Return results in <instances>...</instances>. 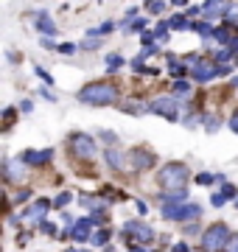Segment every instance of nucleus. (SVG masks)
Returning <instances> with one entry per match:
<instances>
[{
  "label": "nucleus",
  "instance_id": "16",
  "mask_svg": "<svg viewBox=\"0 0 238 252\" xmlns=\"http://www.w3.org/2000/svg\"><path fill=\"white\" fill-rule=\"evenodd\" d=\"M177 95H188V90H191V87H188V84H185V81H177Z\"/></svg>",
  "mask_w": 238,
  "mask_h": 252
},
{
  "label": "nucleus",
  "instance_id": "18",
  "mask_svg": "<svg viewBox=\"0 0 238 252\" xmlns=\"http://www.w3.org/2000/svg\"><path fill=\"white\" fill-rule=\"evenodd\" d=\"M67 202H70V193H62V196L56 199L54 205H56V207H64V205H67Z\"/></svg>",
  "mask_w": 238,
  "mask_h": 252
},
{
  "label": "nucleus",
  "instance_id": "17",
  "mask_svg": "<svg viewBox=\"0 0 238 252\" xmlns=\"http://www.w3.org/2000/svg\"><path fill=\"white\" fill-rule=\"evenodd\" d=\"M39 28H42V31H48V34H54V31H56V28L51 26V20H48V17L42 20V23H39Z\"/></svg>",
  "mask_w": 238,
  "mask_h": 252
},
{
  "label": "nucleus",
  "instance_id": "22",
  "mask_svg": "<svg viewBox=\"0 0 238 252\" xmlns=\"http://www.w3.org/2000/svg\"><path fill=\"white\" fill-rule=\"evenodd\" d=\"M221 193H224L227 199H233V196H236V188H233V185H224V190H221Z\"/></svg>",
  "mask_w": 238,
  "mask_h": 252
},
{
  "label": "nucleus",
  "instance_id": "2",
  "mask_svg": "<svg viewBox=\"0 0 238 252\" xmlns=\"http://www.w3.org/2000/svg\"><path fill=\"white\" fill-rule=\"evenodd\" d=\"M79 98L84 104H112L115 101V90H112L110 84H92V87H84L79 93Z\"/></svg>",
  "mask_w": 238,
  "mask_h": 252
},
{
  "label": "nucleus",
  "instance_id": "23",
  "mask_svg": "<svg viewBox=\"0 0 238 252\" xmlns=\"http://www.w3.org/2000/svg\"><path fill=\"white\" fill-rule=\"evenodd\" d=\"M42 233H48V235H54L56 230H54V224H51V221H42Z\"/></svg>",
  "mask_w": 238,
  "mask_h": 252
},
{
  "label": "nucleus",
  "instance_id": "19",
  "mask_svg": "<svg viewBox=\"0 0 238 252\" xmlns=\"http://www.w3.org/2000/svg\"><path fill=\"white\" fill-rule=\"evenodd\" d=\"M107 238H110V233H95L92 235V244H104Z\"/></svg>",
  "mask_w": 238,
  "mask_h": 252
},
{
  "label": "nucleus",
  "instance_id": "13",
  "mask_svg": "<svg viewBox=\"0 0 238 252\" xmlns=\"http://www.w3.org/2000/svg\"><path fill=\"white\" fill-rule=\"evenodd\" d=\"M224 252H238V233H230L227 244H224Z\"/></svg>",
  "mask_w": 238,
  "mask_h": 252
},
{
  "label": "nucleus",
  "instance_id": "9",
  "mask_svg": "<svg viewBox=\"0 0 238 252\" xmlns=\"http://www.w3.org/2000/svg\"><path fill=\"white\" fill-rule=\"evenodd\" d=\"M23 160L14 162V160H6V177H9V182H23Z\"/></svg>",
  "mask_w": 238,
  "mask_h": 252
},
{
  "label": "nucleus",
  "instance_id": "14",
  "mask_svg": "<svg viewBox=\"0 0 238 252\" xmlns=\"http://www.w3.org/2000/svg\"><path fill=\"white\" fill-rule=\"evenodd\" d=\"M42 210H48V202H45V199H42L39 205H34V207H31V210H26V216H39Z\"/></svg>",
  "mask_w": 238,
  "mask_h": 252
},
{
  "label": "nucleus",
  "instance_id": "6",
  "mask_svg": "<svg viewBox=\"0 0 238 252\" xmlns=\"http://www.w3.org/2000/svg\"><path fill=\"white\" fill-rule=\"evenodd\" d=\"M151 112H160V115H165L168 118V121H177V104L171 98H160V101H154V104H151Z\"/></svg>",
  "mask_w": 238,
  "mask_h": 252
},
{
  "label": "nucleus",
  "instance_id": "21",
  "mask_svg": "<svg viewBox=\"0 0 238 252\" xmlns=\"http://www.w3.org/2000/svg\"><path fill=\"white\" fill-rule=\"evenodd\" d=\"M171 26H174V28H188V26H185V17H174V20H171Z\"/></svg>",
  "mask_w": 238,
  "mask_h": 252
},
{
  "label": "nucleus",
  "instance_id": "24",
  "mask_svg": "<svg viewBox=\"0 0 238 252\" xmlns=\"http://www.w3.org/2000/svg\"><path fill=\"white\" fill-rule=\"evenodd\" d=\"M230 129H233V132H236V135H238V112H236V115H233V118H230Z\"/></svg>",
  "mask_w": 238,
  "mask_h": 252
},
{
  "label": "nucleus",
  "instance_id": "27",
  "mask_svg": "<svg viewBox=\"0 0 238 252\" xmlns=\"http://www.w3.org/2000/svg\"><path fill=\"white\" fill-rule=\"evenodd\" d=\"M70 252H76V250H70Z\"/></svg>",
  "mask_w": 238,
  "mask_h": 252
},
{
  "label": "nucleus",
  "instance_id": "7",
  "mask_svg": "<svg viewBox=\"0 0 238 252\" xmlns=\"http://www.w3.org/2000/svg\"><path fill=\"white\" fill-rule=\"evenodd\" d=\"M132 165L135 168H151L154 165V154L146 152V149H135L132 152Z\"/></svg>",
  "mask_w": 238,
  "mask_h": 252
},
{
  "label": "nucleus",
  "instance_id": "4",
  "mask_svg": "<svg viewBox=\"0 0 238 252\" xmlns=\"http://www.w3.org/2000/svg\"><path fill=\"white\" fill-rule=\"evenodd\" d=\"M67 146H70L73 157H82V160H87V157L95 154V143H92V137H87V135H73Z\"/></svg>",
  "mask_w": 238,
  "mask_h": 252
},
{
  "label": "nucleus",
  "instance_id": "26",
  "mask_svg": "<svg viewBox=\"0 0 238 252\" xmlns=\"http://www.w3.org/2000/svg\"><path fill=\"white\" fill-rule=\"evenodd\" d=\"M174 252H188V247H185V244H177V247H174Z\"/></svg>",
  "mask_w": 238,
  "mask_h": 252
},
{
  "label": "nucleus",
  "instance_id": "11",
  "mask_svg": "<svg viewBox=\"0 0 238 252\" xmlns=\"http://www.w3.org/2000/svg\"><path fill=\"white\" fill-rule=\"evenodd\" d=\"M193 76H196V79H199V81H208V79H210V76H216V70H213L210 64H199V67L193 70Z\"/></svg>",
  "mask_w": 238,
  "mask_h": 252
},
{
  "label": "nucleus",
  "instance_id": "15",
  "mask_svg": "<svg viewBox=\"0 0 238 252\" xmlns=\"http://www.w3.org/2000/svg\"><path fill=\"white\" fill-rule=\"evenodd\" d=\"M213 180H219V177H213V174H199V177H196V182H199V185H210Z\"/></svg>",
  "mask_w": 238,
  "mask_h": 252
},
{
  "label": "nucleus",
  "instance_id": "20",
  "mask_svg": "<svg viewBox=\"0 0 238 252\" xmlns=\"http://www.w3.org/2000/svg\"><path fill=\"white\" fill-rule=\"evenodd\" d=\"M224 199H227V196H224V193H216V196H213L210 202H213V205H216V207H221V205H224Z\"/></svg>",
  "mask_w": 238,
  "mask_h": 252
},
{
  "label": "nucleus",
  "instance_id": "12",
  "mask_svg": "<svg viewBox=\"0 0 238 252\" xmlns=\"http://www.w3.org/2000/svg\"><path fill=\"white\" fill-rule=\"evenodd\" d=\"M107 162H110L112 168H123V160H120L118 152H107Z\"/></svg>",
  "mask_w": 238,
  "mask_h": 252
},
{
  "label": "nucleus",
  "instance_id": "5",
  "mask_svg": "<svg viewBox=\"0 0 238 252\" xmlns=\"http://www.w3.org/2000/svg\"><path fill=\"white\" fill-rule=\"evenodd\" d=\"M126 233L135 235L138 241H151V238H154V230H151V227H146L143 221H129V224H126Z\"/></svg>",
  "mask_w": 238,
  "mask_h": 252
},
{
  "label": "nucleus",
  "instance_id": "25",
  "mask_svg": "<svg viewBox=\"0 0 238 252\" xmlns=\"http://www.w3.org/2000/svg\"><path fill=\"white\" fill-rule=\"evenodd\" d=\"M104 140H107V143H115L118 137H115V132H104Z\"/></svg>",
  "mask_w": 238,
  "mask_h": 252
},
{
  "label": "nucleus",
  "instance_id": "8",
  "mask_svg": "<svg viewBox=\"0 0 238 252\" xmlns=\"http://www.w3.org/2000/svg\"><path fill=\"white\" fill-rule=\"evenodd\" d=\"M90 227H92V219H82V221H76V227H70V238L76 241H87L90 238Z\"/></svg>",
  "mask_w": 238,
  "mask_h": 252
},
{
  "label": "nucleus",
  "instance_id": "3",
  "mask_svg": "<svg viewBox=\"0 0 238 252\" xmlns=\"http://www.w3.org/2000/svg\"><path fill=\"white\" fill-rule=\"evenodd\" d=\"M227 238H230L227 224H213V227L205 230V235H202V247H205L208 252H213V250H219V247H224Z\"/></svg>",
  "mask_w": 238,
  "mask_h": 252
},
{
  "label": "nucleus",
  "instance_id": "1",
  "mask_svg": "<svg viewBox=\"0 0 238 252\" xmlns=\"http://www.w3.org/2000/svg\"><path fill=\"white\" fill-rule=\"evenodd\" d=\"M157 180H160V185H163L165 190L185 188V180H188V165H185V162H168V165L160 168Z\"/></svg>",
  "mask_w": 238,
  "mask_h": 252
},
{
  "label": "nucleus",
  "instance_id": "10",
  "mask_svg": "<svg viewBox=\"0 0 238 252\" xmlns=\"http://www.w3.org/2000/svg\"><path fill=\"white\" fill-rule=\"evenodd\" d=\"M51 149H45V152H26L23 154V162H31V165H42V162L51 160Z\"/></svg>",
  "mask_w": 238,
  "mask_h": 252
}]
</instances>
